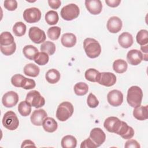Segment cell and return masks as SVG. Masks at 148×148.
I'll list each match as a JSON object with an SVG mask.
<instances>
[{"instance_id":"6da1fadb","label":"cell","mask_w":148,"mask_h":148,"mask_svg":"<svg viewBox=\"0 0 148 148\" xmlns=\"http://www.w3.org/2000/svg\"><path fill=\"white\" fill-rule=\"evenodd\" d=\"M143 98L142 89L137 86H131L127 91V101L128 103L132 108H136L140 105Z\"/></svg>"},{"instance_id":"7a4b0ae2","label":"cell","mask_w":148,"mask_h":148,"mask_svg":"<svg viewBox=\"0 0 148 148\" xmlns=\"http://www.w3.org/2000/svg\"><path fill=\"white\" fill-rule=\"evenodd\" d=\"M83 47L87 56L89 58H97L101 54V45L95 39L90 38L85 39L83 42Z\"/></svg>"},{"instance_id":"3957f363","label":"cell","mask_w":148,"mask_h":148,"mask_svg":"<svg viewBox=\"0 0 148 148\" xmlns=\"http://www.w3.org/2000/svg\"><path fill=\"white\" fill-rule=\"evenodd\" d=\"M73 106L69 102H63L61 103L57 109L56 117L61 121H65L69 119L73 113Z\"/></svg>"},{"instance_id":"277c9868","label":"cell","mask_w":148,"mask_h":148,"mask_svg":"<svg viewBox=\"0 0 148 148\" xmlns=\"http://www.w3.org/2000/svg\"><path fill=\"white\" fill-rule=\"evenodd\" d=\"M80 13L78 6L75 3H70L64 6L61 10V16L63 19L67 21L77 18Z\"/></svg>"},{"instance_id":"5b68a950","label":"cell","mask_w":148,"mask_h":148,"mask_svg":"<svg viewBox=\"0 0 148 148\" xmlns=\"http://www.w3.org/2000/svg\"><path fill=\"white\" fill-rule=\"evenodd\" d=\"M2 124L6 129L13 131L17 128L19 125V120L16 113L9 110L5 113L2 119Z\"/></svg>"},{"instance_id":"8992f818","label":"cell","mask_w":148,"mask_h":148,"mask_svg":"<svg viewBox=\"0 0 148 148\" xmlns=\"http://www.w3.org/2000/svg\"><path fill=\"white\" fill-rule=\"evenodd\" d=\"M25 101L31 106L35 108H39L45 105V99L36 90H32L28 92Z\"/></svg>"},{"instance_id":"52a82bcc","label":"cell","mask_w":148,"mask_h":148,"mask_svg":"<svg viewBox=\"0 0 148 148\" xmlns=\"http://www.w3.org/2000/svg\"><path fill=\"white\" fill-rule=\"evenodd\" d=\"M23 18L28 23H35L41 18V12L36 8L26 9L23 12Z\"/></svg>"},{"instance_id":"ba28073f","label":"cell","mask_w":148,"mask_h":148,"mask_svg":"<svg viewBox=\"0 0 148 148\" xmlns=\"http://www.w3.org/2000/svg\"><path fill=\"white\" fill-rule=\"evenodd\" d=\"M28 35L30 39L36 44L43 43L46 38L44 31L37 27H31L29 29Z\"/></svg>"},{"instance_id":"9c48e42d","label":"cell","mask_w":148,"mask_h":148,"mask_svg":"<svg viewBox=\"0 0 148 148\" xmlns=\"http://www.w3.org/2000/svg\"><path fill=\"white\" fill-rule=\"evenodd\" d=\"M116 82V75L111 72H99V75L97 80V83L99 84L106 87H111Z\"/></svg>"},{"instance_id":"30bf717a","label":"cell","mask_w":148,"mask_h":148,"mask_svg":"<svg viewBox=\"0 0 148 148\" xmlns=\"http://www.w3.org/2000/svg\"><path fill=\"white\" fill-rule=\"evenodd\" d=\"M121 125V121L117 117L111 116L108 117L104 121L105 128L110 132L117 134Z\"/></svg>"},{"instance_id":"8fae6325","label":"cell","mask_w":148,"mask_h":148,"mask_svg":"<svg viewBox=\"0 0 148 148\" xmlns=\"http://www.w3.org/2000/svg\"><path fill=\"white\" fill-rule=\"evenodd\" d=\"M108 103L112 106L117 107L121 105L123 102V95L117 90H113L109 92L107 95Z\"/></svg>"},{"instance_id":"7c38bea8","label":"cell","mask_w":148,"mask_h":148,"mask_svg":"<svg viewBox=\"0 0 148 148\" xmlns=\"http://www.w3.org/2000/svg\"><path fill=\"white\" fill-rule=\"evenodd\" d=\"M18 99V94L13 91H10L3 95L2 102L5 107L12 108L17 103Z\"/></svg>"},{"instance_id":"4fadbf2b","label":"cell","mask_w":148,"mask_h":148,"mask_svg":"<svg viewBox=\"0 0 148 148\" xmlns=\"http://www.w3.org/2000/svg\"><path fill=\"white\" fill-rule=\"evenodd\" d=\"M127 60L130 64L137 65L143 60V56L140 51L136 49H132L127 53Z\"/></svg>"},{"instance_id":"5bb4252c","label":"cell","mask_w":148,"mask_h":148,"mask_svg":"<svg viewBox=\"0 0 148 148\" xmlns=\"http://www.w3.org/2000/svg\"><path fill=\"white\" fill-rule=\"evenodd\" d=\"M122 25V21L119 17L117 16H112L108 20L106 27L110 32L116 34L121 30Z\"/></svg>"},{"instance_id":"9a60e30c","label":"cell","mask_w":148,"mask_h":148,"mask_svg":"<svg viewBox=\"0 0 148 148\" xmlns=\"http://www.w3.org/2000/svg\"><path fill=\"white\" fill-rule=\"evenodd\" d=\"M90 138L99 147L105 141L106 135L100 128H94L90 132Z\"/></svg>"},{"instance_id":"2e32d148","label":"cell","mask_w":148,"mask_h":148,"mask_svg":"<svg viewBox=\"0 0 148 148\" xmlns=\"http://www.w3.org/2000/svg\"><path fill=\"white\" fill-rule=\"evenodd\" d=\"M47 116L46 112L43 109L35 110L31 116V121L35 125L40 126L42 125L44 120L47 117Z\"/></svg>"},{"instance_id":"e0dca14e","label":"cell","mask_w":148,"mask_h":148,"mask_svg":"<svg viewBox=\"0 0 148 148\" xmlns=\"http://www.w3.org/2000/svg\"><path fill=\"white\" fill-rule=\"evenodd\" d=\"M85 5L88 11L94 15L99 14L102 9V4L99 0H86Z\"/></svg>"},{"instance_id":"ac0fdd59","label":"cell","mask_w":148,"mask_h":148,"mask_svg":"<svg viewBox=\"0 0 148 148\" xmlns=\"http://www.w3.org/2000/svg\"><path fill=\"white\" fill-rule=\"evenodd\" d=\"M117 134L120 135L123 139H130L134 136V130L131 127L128 126L125 122L121 121V127Z\"/></svg>"},{"instance_id":"d6986e66","label":"cell","mask_w":148,"mask_h":148,"mask_svg":"<svg viewBox=\"0 0 148 148\" xmlns=\"http://www.w3.org/2000/svg\"><path fill=\"white\" fill-rule=\"evenodd\" d=\"M118 42L120 46H121L123 48L127 49L131 47L133 44V37L129 32H124L119 35Z\"/></svg>"},{"instance_id":"ffe728a7","label":"cell","mask_w":148,"mask_h":148,"mask_svg":"<svg viewBox=\"0 0 148 148\" xmlns=\"http://www.w3.org/2000/svg\"><path fill=\"white\" fill-rule=\"evenodd\" d=\"M134 117L139 120H145L148 118V106H139L133 110Z\"/></svg>"},{"instance_id":"44dd1931","label":"cell","mask_w":148,"mask_h":148,"mask_svg":"<svg viewBox=\"0 0 148 148\" xmlns=\"http://www.w3.org/2000/svg\"><path fill=\"white\" fill-rule=\"evenodd\" d=\"M61 42L64 46L72 47L76 43V37L72 33H65L62 35Z\"/></svg>"},{"instance_id":"7402d4cb","label":"cell","mask_w":148,"mask_h":148,"mask_svg":"<svg viewBox=\"0 0 148 148\" xmlns=\"http://www.w3.org/2000/svg\"><path fill=\"white\" fill-rule=\"evenodd\" d=\"M44 130L47 132H53L56 131L58 127L57 121L52 117H46L42 124Z\"/></svg>"},{"instance_id":"603a6c76","label":"cell","mask_w":148,"mask_h":148,"mask_svg":"<svg viewBox=\"0 0 148 148\" xmlns=\"http://www.w3.org/2000/svg\"><path fill=\"white\" fill-rule=\"evenodd\" d=\"M23 72L25 75L28 76L36 77L39 73L40 69L36 65L32 63H29L27 64L24 67Z\"/></svg>"},{"instance_id":"cb8c5ba5","label":"cell","mask_w":148,"mask_h":148,"mask_svg":"<svg viewBox=\"0 0 148 148\" xmlns=\"http://www.w3.org/2000/svg\"><path fill=\"white\" fill-rule=\"evenodd\" d=\"M60 73L58 71L55 69H49L46 73L45 77L46 80L50 84L57 83L60 79Z\"/></svg>"},{"instance_id":"d4e9b609","label":"cell","mask_w":148,"mask_h":148,"mask_svg":"<svg viewBox=\"0 0 148 148\" xmlns=\"http://www.w3.org/2000/svg\"><path fill=\"white\" fill-rule=\"evenodd\" d=\"M61 143L62 148H75L77 145V140L72 135H66L62 138Z\"/></svg>"},{"instance_id":"484cf974","label":"cell","mask_w":148,"mask_h":148,"mask_svg":"<svg viewBox=\"0 0 148 148\" xmlns=\"http://www.w3.org/2000/svg\"><path fill=\"white\" fill-rule=\"evenodd\" d=\"M128 65L127 62L121 59L115 60L113 64V69L114 72L118 73H123L127 69Z\"/></svg>"},{"instance_id":"4316f807","label":"cell","mask_w":148,"mask_h":148,"mask_svg":"<svg viewBox=\"0 0 148 148\" xmlns=\"http://www.w3.org/2000/svg\"><path fill=\"white\" fill-rule=\"evenodd\" d=\"M23 53L27 58L30 60H34L35 56L38 53V50L32 45H27L24 47Z\"/></svg>"},{"instance_id":"83f0119b","label":"cell","mask_w":148,"mask_h":148,"mask_svg":"<svg viewBox=\"0 0 148 148\" xmlns=\"http://www.w3.org/2000/svg\"><path fill=\"white\" fill-rule=\"evenodd\" d=\"M14 42V37L9 32H3L0 35V45L9 46Z\"/></svg>"},{"instance_id":"f1b7e54d","label":"cell","mask_w":148,"mask_h":148,"mask_svg":"<svg viewBox=\"0 0 148 148\" xmlns=\"http://www.w3.org/2000/svg\"><path fill=\"white\" fill-rule=\"evenodd\" d=\"M40 50L49 56H51L56 51V45L53 42L50 41L44 42L40 46Z\"/></svg>"},{"instance_id":"f546056e","label":"cell","mask_w":148,"mask_h":148,"mask_svg":"<svg viewBox=\"0 0 148 148\" xmlns=\"http://www.w3.org/2000/svg\"><path fill=\"white\" fill-rule=\"evenodd\" d=\"M59 20L58 13L54 10H50L45 14V20L49 25L56 24Z\"/></svg>"},{"instance_id":"4dcf8cb0","label":"cell","mask_w":148,"mask_h":148,"mask_svg":"<svg viewBox=\"0 0 148 148\" xmlns=\"http://www.w3.org/2000/svg\"><path fill=\"white\" fill-rule=\"evenodd\" d=\"M74 91L77 95L82 96L86 95L88 91V85L84 82H79L74 86Z\"/></svg>"},{"instance_id":"1f68e13d","label":"cell","mask_w":148,"mask_h":148,"mask_svg":"<svg viewBox=\"0 0 148 148\" xmlns=\"http://www.w3.org/2000/svg\"><path fill=\"white\" fill-rule=\"evenodd\" d=\"M18 110L22 116H27L31 113V106L26 101H21L18 104Z\"/></svg>"},{"instance_id":"d6a6232c","label":"cell","mask_w":148,"mask_h":148,"mask_svg":"<svg viewBox=\"0 0 148 148\" xmlns=\"http://www.w3.org/2000/svg\"><path fill=\"white\" fill-rule=\"evenodd\" d=\"M99 75V72L95 69L90 68L87 69L84 73L86 80L91 82H97V80Z\"/></svg>"},{"instance_id":"836d02e7","label":"cell","mask_w":148,"mask_h":148,"mask_svg":"<svg viewBox=\"0 0 148 148\" xmlns=\"http://www.w3.org/2000/svg\"><path fill=\"white\" fill-rule=\"evenodd\" d=\"M136 42L141 46L147 44L148 42V31L146 29L140 30L136 36Z\"/></svg>"},{"instance_id":"e575fe53","label":"cell","mask_w":148,"mask_h":148,"mask_svg":"<svg viewBox=\"0 0 148 148\" xmlns=\"http://www.w3.org/2000/svg\"><path fill=\"white\" fill-rule=\"evenodd\" d=\"M49 60V55L45 52H38L35 56L34 61L39 65H46Z\"/></svg>"},{"instance_id":"d590c367","label":"cell","mask_w":148,"mask_h":148,"mask_svg":"<svg viewBox=\"0 0 148 148\" xmlns=\"http://www.w3.org/2000/svg\"><path fill=\"white\" fill-rule=\"evenodd\" d=\"M13 32L17 36H23L26 32V25L23 22H17L13 25Z\"/></svg>"},{"instance_id":"8d00e7d4","label":"cell","mask_w":148,"mask_h":148,"mask_svg":"<svg viewBox=\"0 0 148 148\" xmlns=\"http://www.w3.org/2000/svg\"><path fill=\"white\" fill-rule=\"evenodd\" d=\"M47 36L49 39L53 40L59 38L61 34V28L57 26H54L49 28L47 30Z\"/></svg>"},{"instance_id":"74e56055","label":"cell","mask_w":148,"mask_h":148,"mask_svg":"<svg viewBox=\"0 0 148 148\" xmlns=\"http://www.w3.org/2000/svg\"><path fill=\"white\" fill-rule=\"evenodd\" d=\"M25 78V77L20 74H16L12 77L11 83L12 85L16 87H22Z\"/></svg>"},{"instance_id":"f35d334b","label":"cell","mask_w":148,"mask_h":148,"mask_svg":"<svg viewBox=\"0 0 148 148\" xmlns=\"http://www.w3.org/2000/svg\"><path fill=\"white\" fill-rule=\"evenodd\" d=\"M0 49L1 52L5 56H10L13 54L16 49V43L14 42L13 44L9 46H1L0 45Z\"/></svg>"},{"instance_id":"ab89813d","label":"cell","mask_w":148,"mask_h":148,"mask_svg":"<svg viewBox=\"0 0 148 148\" xmlns=\"http://www.w3.org/2000/svg\"><path fill=\"white\" fill-rule=\"evenodd\" d=\"M87 103L90 108H95L98 106L99 101L97 99V97L93 94L90 93L89 94L87 97Z\"/></svg>"},{"instance_id":"60d3db41","label":"cell","mask_w":148,"mask_h":148,"mask_svg":"<svg viewBox=\"0 0 148 148\" xmlns=\"http://www.w3.org/2000/svg\"><path fill=\"white\" fill-rule=\"evenodd\" d=\"M4 7L9 11H13L17 8V2L16 0H6L4 1Z\"/></svg>"},{"instance_id":"b9f144b4","label":"cell","mask_w":148,"mask_h":148,"mask_svg":"<svg viewBox=\"0 0 148 148\" xmlns=\"http://www.w3.org/2000/svg\"><path fill=\"white\" fill-rule=\"evenodd\" d=\"M81 148H96L98 147V146L93 142V140L90 138H88L85 140H84L81 145Z\"/></svg>"},{"instance_id":"7bdbcfd3","label":"cell","mask_w":148,"mask_h":148,"mask_svg":"<svg viewBox=\"0 0 148 148\" xmlns=\"http://www.w3.org/2000/svg\"><path fill=\"white\" fill-rule=\"evenodd\" d=\"M124 147L126 148H130V147L139 148L140 146V145L139 144V143L136 140L130 139L125 142Z\"/></svg>"},{"instance_id":"ee69618b","label":"cell","mask_w":148,"mask_h":148,"mask_svg":"<svg viewBox=\"0 0 148 148\" xmlns=\"http://www.w3.org/2000/svg\"><path fill=\"white\" fill-rule=\"evenodd\" d=\"M35 86H36V83L34 80L27 78L26 83L23 88L25 90H29V89L34 88L35 87Z\"/></svg>"},{"instance_id":"f6af8a7d","label":"cell","mask_w":148,"mask_h":148,"mask_svg":"<svg viewBox=\"0 0 148 148\" xmlns=\"http://www.w3.org/2000/svg\"><path fill=\"white\" fill-rule=\"evenodd\" d=\"M48 3L51 8L57 9L61 5V1L60 0H49Z\"/></svg>"},{"instance_id":"bcb514c9","label":"cell","mask_w":148,"mask_h":148,"mask_svg":"<svg viewBox=\"0 0 148 148\" xmlns=\"http://www.w3.org/2000/svg\"><path fill=\"white\" fill-rule=\"evenodd\" d=\"M106 3L108 5V6L112 7V8H115L119 5V4L121 2L120 0H106L105 1Z\"/></svg>"},{"instance_id":"7dc6e473","label":"cell","mask_w":148,"mask_h":148,"mask_svg":"<svg viewBox=\"0 0 148 148\" xmlns=\"http://www.w3.org/2000/svg\"><path fill=\"white\" fill-rule=\"evenodd\" d=\"M27 146L36 147L34 143L32 141H31V140H25L23 142L21 147L23 148V147H27Z\"/></svg>"},{"instance_id":"c3c4849f","label":"cell","mask_w":148,"mask_h":148,"mask_svg":"<svg viewBox=\"0 0 148 148\" xmlns=\"http://www.w3.org/2000/svg\"><path fill=\"white\" fill-rule=\"evenodd\" d=\"M140 49L142 51H143L145 53H147V45H146L145 46H142L140 47Z\"/></svg>"}]
</instances>
